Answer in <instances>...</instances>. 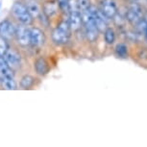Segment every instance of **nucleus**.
Wrapping results in <instances>:
<instances>
[{
	"mask_svg": "<svg viewBox=\"0 0 147 147\" xmlns=\"http://www.w3.org/2000/svg\"><path fill=\"white\" fill-rule=\"evenodd\" d=\"M70 38V27L68 20H63L52 32V40L58 44H65L69 41Z\"/></svg>",
	"mask_w": 147,
	"mask_h": 147,
	"instance_id": "nucleus-1",
	"label": "nucleus"
},
{
	"mask_svg": "<svg viewBox=\"0 0 147 147\" xmlns=\"http://www.w3.org/2000/svg\"><path fill=\"white\" fill-rule=\"evenodd\" d=\"M82 21L85 22L88 38L90 41H94L97 38V36H98V29H97L96 24H95V22H94L93 16L90 15L88 10L83 11Z\"/></svg>",
	"mask_w": 147,
	"mask_h": 147,
	"instance_id": "nucleus-2",
	"label": "nucleus"
},
{
	"mask_svg": "<svg viewBox=\"0 0 147 147\" xmlns=\"http://www.w3.org/2000/svg\"><path fill=\"white\" fill-rule=\"evenodd\" d=\"M18 42L22 46L30 45V29L27 28V25L21 24L16 27V36Z\"/></svg>",
	"mask_w": 147,
	"mask_h": 147,
	"instance_id": "nucleus-3",
	"label": "nucleus"
},
{
	"mask_svg": "<svg viewBox=\"0 0 147 147\" xmlns=\"http://www.w3.org/2000/svg\"><path fill=\"white\" fill-rule=\"evenodd\" d=\"M16 36V27L9 20L0 22V37L5 40H11Z\"/></svg>",
	"mask_w": 147,
	"mask_h": 147,
	"instance_id": "nucleus-4",
	"label": "nucleus"
},
{
	"mask_svg": "<svg viewBox=\"0 0 147 147\" xmlns=\"http://www.w3.org/2000/svg\"><path fill=\"white\" fill-rule=\"evenodd\" d=\"M44 40H45V37L42 30L37 27L30 29V45L34 47L41 46L44 43Z\"/></svg>",
	"mask_w": 147,
	"mask_h": 147,
	"instance_id": "nucleus-5",
	"label": "nucleus"
},
{
	"mask_svg": "<svg viewBox=\"0 0 147 147\" xmlns=\"http://www.w3.org/2000/svg\"><path fill=\"white\" fill-rule=\"evenodd\" d=\"M101 11L107 18H113L117 13L115 2L113 0H103L101 3Z\"/></svg>",
	"mask_w": 147,
	"mask_h": 147,
	"instance_id": "nucleus-6",
	"label": "nucleus"
},
{
	"mask_svg": "<svg viewBox=\"0 0 147 147\" xmlns=\"http://www.w3.org/2000/svg\"><path fill=\"white\" fill-rule=\"evenodd\" d=\"M4 58L11 67L18 66L21 63L20 54L18 51H16L15 49H8L7 52L4 55Z\"/></svg>",
	"mask_w": 147,
	"mask_h": 147,
	"instance_id": "nucleus-7",
	"label": "nucleus"
},
{
	"mask_svg": "<svg viewBox=\"0 0 147 147\" xmlns=\"http://www.w3.org/2000/svg\"><path fill=\"white\" fill-rule=\"evenodd\" d=\"M68 23L70 30L76 31L81 27L82 24V15L79 11L77 10H71L69 13V18H68Z\"/></svg>",
	"mask_w": 147,
	"mask_h": 147,
	"instance_id": "nucleus-8",
	"label": "nucleus"
},
{
	"mask_svg": "<svg viewBox=\"0 0 147 147\" xmlns=\"http://www.w3.org/2000/svg\"><path fill=\"white\" fill-rule=\"evenodd\" d=\"M35 70L38 74V75H46L49 71V65L48 63L46 62V60L44 58H38V60H36L35 62Z\"/></svg>",
	"mask_w": 147,
	"mask_h": 147,
	"instance_id": "nucleus-9",
	"label": "nucleus"
},
{
	"mask_svg": "<svg viewBox=\"0 0 147 147\" xmlns=\"http://www.w3.org/2000/svg\"><path fill=\"white\" fill-rule=\"evenodd\" d=\"M0 73H1L2 77H11V78H13V75H15L13 70L8 65L4 56H0Z\"/></svg>",
	"mask_w": 147,
	"mask_h": 147,
	"instance_id": "nucleus-10",
	"label": "nucleus"
},
{
	"mask_svg": "<svg viewBox=\"0 0 147 147\" xmlns=\"http://www.w3.org/2000/svg\"><path fill=\"white\" fill-rule=\"evenodd\" d=\"M28 13V10H27V6L22 3H15L13 5L12 7V13L13 15L15 18H16L18 19V18H20V16H24L25 13Z\"/></svg>",
	"mask_w": 147,
	"mask_h": 147,
	"instance_id": "nucleus-11",
	"label": "nucleus"
},
{
	"mask_svg": "<svg viewBox=\"0 0 147 147\" xmlns=\"http://www.w3.org/2000/svg\"><path fill=\"white\" fill-rule=\"evenodd\" d=\"M58 11V4L54 3V2H46L43 5V15L46 18H51L52 16H54Z\"/></svg>",
	"mask_w": 147,
	"mask_h": 147,
	"instance_id": "nucleus-12",
	"label": "nucleus"
},
{
	"mask_svg": "<svg viewBox=\"0 0 147 147\" xmlns=\"http://www.w3.org/2000/svg\"><path fill=\"white\" fill-rule=\"evenodd\" d=\"M27 6V10H28L29 13L34 18H40V13H41V9L40 6L38 5L36 1H30Z\"/></svg>",
	"mask_w": 147,
	"mask_h": 147,
	"instance_id": "nucleus-13",
	"label": "nucleus"
},
{
	"mask_svg": "<svg viewBox=\"0 0 147 147\" xmlns=\"http://www.w3.org/2000/svg\"><path fill=\"white\" fill-rule=\"evenodd\" d=\"M2 85H3L5 90H15L18 88L16 81L13 80V78H11V77H3L2 78Z\"/></svg>",
	"mask_w": 147,
	"mask_h": 147,
	"instance_id": "nucleus-14",
	"label": "nucleus"
},
{
	"mask_svg": "<svg viewBox=\"0 0 147 147\" xmlns=\"http://www.w3.org/2000/svg\"><path fill=\"white\" fill-rule=\"evenodd\" d=\"M35 83V78L31 75H25L23 76L20 80V86L23 88H31Z\"/></svg>",
	"mask_w": 147,
	"mask_h": 147,
	"instance_id": "nucleus-15",
	"label": "nucleus"
},
{
	"mask_svg": "<svg viewBox=\"0 0 147 147\" xmlns=\"http://www.w3.org/2000/svg\"><path fill=\"white\" fill-rule=\"evenodd\" d=\"M126 18H127V20L129 22H131L132 24H134V25H136V24L140 20V16H138V13H136L135 12H133L132 10H129L128 12H127Z\"/></svg>",
	"mask_w": 147,
	"mask_h": 147,
	"instance_id": "nucleus-16",
	"label": "nucleus"
},
{
	"mask_svg": "<svg viewBox=\"0 0 147 147\" xmlns=\"http://www.w3.org/2000/svg\"><path fill=\"white\" fill-rule=\"evenodd\" d=\"M104 36H105V40H106L107 43H109V44L113 43L115 38V31H113L112 28H106Z\"/></svg>",
	"mask_w": 147,
	"mask_h": 147,
	"instance_id": "nucleus-17",
	"label": "nucleus"
},
{
	"mask_svg": "<svg viewBox=\"0 0 147 147\" xmlns=\"http://www.w3.org/2000/svg\"><path fill=\"white\" fill-rule=\"evenodd\" d=\"M58 6L65 13H70V2L69 0H58Z\"/></svg>",
	"mask_w": 147,
	"mask_h": 147,
	"instance_id": "nucleus-18",
	"label": "nucleus"
},
{
	"mask_svg": "<svg viewBox=\"0 0 147 147\" xmlns=\"http://www.w3.org/2000/svg\"><path fill=\"white\" fill-rule=\"evenodd\" d=\"M115 51H116V53H117L118 56L126 57V55H127V47H126L125 44L119 43L115 47Z\"/></svg>",
	"mask_w": 147,
	"mask_h": 147,
	"instance_id": "nucleus-19",
	"label": "nucleus"
},
{
	"mask_svg": "<svg viewBox=\"0 0 147 147\" xmlns=\"http://www.w3.org/2000/svg\"><path fill=\"white\" fill-rule=\"evenodd\" d=\"M77 6L79 10L87 11L90 7V0H77Z\"/></svg>",
	"mask_w": 147,
	"mask_h": 147,
	"instance_id": "nucleus-20",
	"label": "nucleus"
},
{
	"mask_svg": "<svg viewBox=\"0 0 147 147\" xmlns=\"http://www.w3.org/2000/svg\"><path fill=\"white\" fill-rule=\"evenodd\" d=\"M8 49H9V45H8L6 40L0 37V56H4Z\"/></svg>",
	"mask_w": 147,
	"mask_h": 147,
	"instance_id": "nucleus-21",
	"label": "nucleus"
},
{
	"mask_svg": "<svg viewBox=\"0 0 147 147\" xmlns=\"http://www.w3.org/2000/svg\"><path fill=\"white\" fill-rule=\"evenodd\" d=\"M136 26L138 27V29L140 30V33H143V34H146L147 33V22L146 20H140L136 24Z\"/></svg>",
	"mask_w": 147,
	"mask_h": 147,
	"instance_id": "nucleus-22",
	"label": "nucleus"
},
{
	"mask_svg": "<svg viewBox=\"0 0 147 147\" xmlns=\"http://www.w3.org/2000/svg\"><path fill=\"white\" fill-rule=\"evenodd\" d=\"M130 10H132L133 12H135L136 13H138V16H141V9H140V7L138 6V5L137 4H134V5H132V7H131V9Z\"/></svg>",
	"mask_w": 147,
	"mask_h": 147,
	"instance_id": "nucleus-23",
	"label": "nucleus"
},
{
	"mask_svg": "<svg viewBox=\"0 0 147 147\" xmlns=\"http://www.w3.org/2000/svg\"><path fill=\"white\" fill-rule=\"evenodd\" d=\"M145 20H146V22H147V18H146V19H145ZM146 34H147V33H146ZM146 34H145V35H146Z\"/></svg>",
	"mask_w": 147,
	"mask_h": 147,
	"instance_id": "nucleus-24",
	"label": "nucleus"
},
{
	"mask_svg": "<svg viewBox=\"0 0 147 147\" xmlns=\"http://www.w3.org/2000/svg\"><path fill=\"white\" fill-rule=\"evenodd\" d=\"M146 37H147V34H146Z\"/></svg>",
	"mask_w": 147,
	"mask_h": 147,
	"instance_id": "nucleus-25",
	"label": "nucleus"
}]
</instances>
